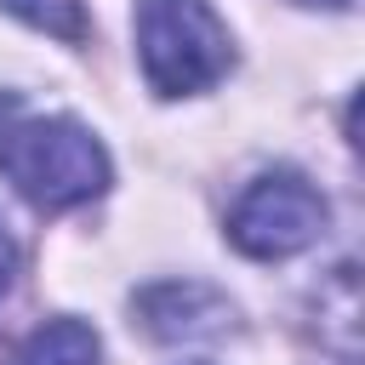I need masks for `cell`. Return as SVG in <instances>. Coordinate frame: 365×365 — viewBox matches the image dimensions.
I'll list each match as a JSON object with an SVG mask.
<instances>
[{
    "label": "cell",
    "mask_w": 365,
    "mask_h": 365,
    "mask_svg": "<svg viewBox=\"0 0 365 365\" xmlns=\"http://www.w3.org/2000/svg\"><path fill=\"white\" fill-rule=\"evenodd\" d=\"M97 354H103V342H97L91 325H80V319H51V325H40V331L23 342L17 365H97Z\"/></svg>",
    "instance_id": "5b68a950"
},
{
    "label": "cell",
    "mask_w": 365,
    "mask_h": 365,
    "mask_svg": "<svg viewBox=\"0 0 365 365\" xmlns=\"http://www.w3.org/2000/svg\"><path fill=\"white\" fill-rule=\"evenodd\" d=\"M137 314H143V325L160 342H177V336H211V331H222L228 302L217 291H205V285L188 279V285H154V291H143Z\"/></svg>",
    "instance_id": "277c9868"
},
{
    "label": "cell",
    "mask_w": 365,
    "mask_h": 365,
    "mask_svg": "<svg viewBox=\"0 0 365 365\" xmlns=\"http://www.w3.org/2000/svg\"><path fill=\"white\" fill-rule=\"evenodd\" d=\"M11 17L57 34V40H80L86 34V17H80V0H0Z\"/></svg>",
    "instance_id": "8992f818"
},
{
    "label": "cell",
    "mask_w": 365,
    "mask_h": 365,
    "mask_svg": "<svg viewBox=\"0 0 365 365\" xmlns=\"http://www.w3.org/2000/svg\"><path fill=\"white\" fill-rule=\"evenodd\" d=\"M11 279H17V240H11V228L0 222V297L11 291Z\"/></svg>",
    "instance_id": "52a82bcc"
},
{
    "label": "cell",
    "mask_w": 365,
    "mask_h": 365,
    "mask_svg": "<svg viewBox=\"0 0 365 365\" xmlns=\"http://www.w3.org/2000/svg\"><path fill=\"white\" fill-rule=\"evenodd\" d=\"M0 171L23 200H34L46 211L86 205V200H97L108 188L103 143L80 120L34 114L11 91H0Z\"/></svg>",
    "instance_id": "6da1fadb"
},
{
    "label": "cell",
    "mask_w": 365,
    "mask_h": 365,
    "mask_svg": "<svg viewBox=\"0 0 365 365\" xmlns=\"http://www.w3.org/2000/svg\"><path fill=\"white\" fill-rule=\"evenodd\" d=\"M325 222H331V211H325V200H319V188H314L308 177H297V171H268V177H257V182L240 194V205L228 211V240H234L245 257L274 262V257L308 251V245L325 234Z\"/></svg>",
    "instance_id": "3957f363"
},
{
    "label": "cell",
    "mask_w": 365,
    "mask_h": 365,
    "mask_svg": "<svg viewBox=\"0 0 365 365\" xmlns=\"http://www.w3.org/2000/svg\"><path fill=\"white\" fill-rule=\"evenodd\" d=\"M137 57L160 97H188L228 74L234 46L205 0H137Z\"/></svg>",
    "instance_id": "7a4b0ae2"
}]
</instances>
